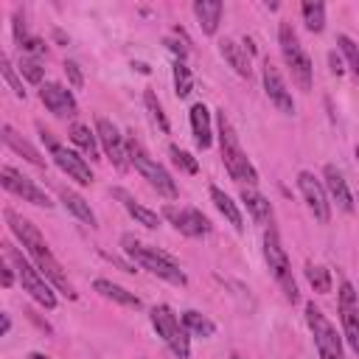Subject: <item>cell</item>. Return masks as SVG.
Wrapping results in <instances>:
<instances>
[{
	"mask_svg": "<svg viewBox=\"0 0 359 359\" xmlns=\"http://www.w3.org/2000/svg\"><path fill=\"white\" fill-rule=\"evenodd\" d=\"M6 222H8V227H11V233L22 241V247L28 250V255L34 258V264H36V269L62 292V294H67L70 300H76L79 297V292L73 289V283L67 280V275L62 272V264L53 258V252H50V247H48V241L42 238V233L36 230V224L34 222H28L25 216H20V213H14L11 208H6Z\"/></svg>",
	"mask_w": 359,
	"mask_h": 359,
	"instance_id": "6da1fadb",
	"label": "cell"
},
{
	"mask_svg": "<svg viewBox=\"0 0 359 359\" xmlns=\"http://www.w3.org/2000/svg\"><path fill=\"white\" fill-rule=\"evenodd\" d=\"M121 247H123V252L135 261V264H140L143 269H149L151 275H157V278H163V280H168V283H174V286H185L188 283V278H185V272L180 269V264L168 255V252H163V250H157V247H151V244H143L140 238H135V236H121Z\"/></svg>",
	"mask_w": 359,
	"mask_h": 359,
	"instance_id": "7a4b0ae2",
	"label": "cell"
},
{
	"mask_svg": "<svg viewBox=\"0 0 359 359\" xmlns=\"http://www.w3.org/2000/svg\"><path fill=\"white\" fill-rule=\"evenodd\" d=\"M216 121H219V149H222V163H224L227 174H230L236 182L255 185V182H258V171H255V165L250 163V157L244 154V149H241V143H238V135H236L233 123L227 121L224 109H219Z\"/></svg>",
	"mask_w": 359,
	"mask_h": 359,
	"instance_id": "3957f363",
	"label": "cell"
},
{
	"mask_svg": "<svg viewBox=\"0 0 359 359\" xmlns=\"http://www.w3.org/2000/svg\"><path fill=\"white\" fill-rule=\"evenodd\" d=\"M126 157H129V165H135V171L160 194V196H165V199H174L177 196V182H174V177L165 171V165H160L146 149H143V143L129 132V137H126Z\"/></svg>",
	"mask_w": 359,
	"mask_h": 359,
	"instance_id": "277c9868",
	"label": "cell"
},
{
	"mask_svg": "<svg viewBox=\"0 0 359 359\" xmlns=\"http://www.w3.org/2000/svg\"><path fill=\"white\" fill-rule=\"evenodd\" d=\"M264 261H266L272 278L278 280V286L283 289L286 300H289V303H297V300H300V292H297V283H294V278H292V264H289L286 250H283V244H280V236H278V230H275L272 224L264 230Z\"/></svg>",
	"mask_w": 359,
	"mask_h": 359,
	"instance_id": "5b68a950",
	"label": "cell"
},
{
	"mask_svg": "<svg viewBox=\"0 0 359 359\" xmlns=\"http://www.w3.org/2000/svg\"><path fill=\"white\" fill-rule=\"evenodd\" d=\"M278 45H280V53H283V59H286V65H289V70H292L294 84H297L303 93H309V90H311V70H314V67H311L309 53H306L303 45H300V39H297L292 22H286V20L278 25Z\"/></svg>",
	"mask_w": 359,
	"mask_h": 359,
	"instance_id": "8992f818",
	"label": "cell"
},
{
	"mask_svg": "<svg viewBox=\"0 0 359 359\" xmlns=\"http://www.w3.org/2000/svg\"><path fill=\"white\" fill-rule=\"evenodd\" d=\"M3 247H6V258H8V261L14 264V269H17V278H20L22 289H25L39 306H45V309H56V294H53V289L48 286L45 275H42L36 266H31V261L22 258V252H20L14 244H3Z\"/></svg>",
	"mask_w": 359,
	"mask_h": 359,
	"instance_id": "52a82bcc",
	"label": "cell"
},
{
	"mask_svg": "<svg viewBox=\"0 0 359 359\" xmlns=\"http://www.w3.org/2000/svg\"><path fill=\"white\" fill-rule=\"evenodd\" d=\"M157 337H163V342L171 348V353L177 359H188L191 356V337H188V328L182 325V320H177V314L171 311V306L160 303L151 309L149 314Z\"/></svg>",
	"mask_w": 359,
	"mask_h": 359,
	"instance_id": "ba28073f",
	"label": "cell"
},
{
	"mask_svg": "<svg viewBox=\"0 0 359 359\" xmlns=\"http://www.w3.org/2000/svg\"><path fill=\"white\" fill-rule=\"evenodd\" d=\"M306 323H309V331L314 337V345H317L320 359H345L342 339H339L337 328L328 323V317L314 303H306Z\"/></svg>",
	"mask_w": 359,
	"mask_h": 359,
	"instance_id": "9c48e42d",
	"label": "cell"
},
{
	"mask_svg": "<svg viewBox=\"0 0 359 359\" xmlns=\"http://www.w3.org/2000/svg\"><path fill=\"white\" fill-rule=\"evenodd\" d=\"M39 135H42V140H45V146L50 149V157H53V163L70 177V180H76L79 185H90L93 182V171H90V163L81 157V154H76L73 149H67V146H62L59 140H53V135L39 123Z\"/></svg>",
	"mask_w": 359,
	"mask_h": 359,
	"instance_id": "30bf717a",
	"label": "cell"
},
{
	"mask_svg": "<svg viewBox=\"0 0 359 359\" xmlns=\"http://www.w3.org/2000/svg\"><path fill=\"white\" fill-rule=\"evenodd\" d=\"M0 185L8 191V194H14V196H20L22 202H31V205H36V208H50L53 202L48 199V194L34 182V180H28L25 174H20L17 168H11V165H3L0 168Z\"/></svg>",
	"mask_w": 359,
	"mask_h": 359,
	"instance_id": "8fae6325",
	"label": "cell"
},
{
	"mask_svg": "<svg viewBox=\"0 0 359 359\" xmlns=\"http://www.w3.org/2000/svg\"><path fill=\"white\" fill-rule=\"evenodd\" d=\"M95 135H98V143H101L104 154L112 160V165H115L118 171H126V168H129L126 140H123V135L118 132V126H115L109 118L98 115V118H95Z\"/></svg>",
	"mask_w": 359,
	"mask_h": 359,
	"instance_id": "7c38bea8",
	"label": "cell"
},
{
	"mask_svg": "<svg viewBox=\"0 0 359 359\" xmlns=\"http://www.w3.org/2000/svg\"><path fill=\"white\" fill-rule=\"evenodd\" d=\"M339 320H342V331L348 345L353 348V353L359 356V297L351 286V280L339 283Z\"/></svg>",
	"mask_w": 359,
	"mask_h": 359,
	"instance_id": "4fadbf2b",
	"label": "cell"
},
{
	"mask_svg": "<svg viewBox=\"0 0 359 359\" xmlns=\"http://www.w3.org/2000/svg\"><path fill=\"white\" fill-rule=\"evenodd\" d=\"M297 191L303 194V202L309 205V210L314 213V219L323 222V224H328V219H331V202H328L325 185L311 171H300L297 174Z\"/></svg>",
	"mask_w": 359,
	"mask_h": 359,
	"instance_id": "5bb4252c",
	"label": "cell"
},
{
	"mask_svg": "<svg viewBox=\"0 0 359 359\" xmlns=\"http://www.w3.org/2000/svg\"><path fill=\"white\" fill-rule=\"evenodd\" d=\"M163 216L182 233V236H191V238H199V236H208L210 233V222L202 210L196 208H177V205H165L163 208Z\"/></svg>",
	"mask_w": 359,
	"mask_h": 359,
	"instance_id": "9a60e30c",
	"label": "cell"
},
{
	"mask_svg": "<svg viewBox=\"0 0 359 359\" xmlns=\"http://www.w3.org/2000/svg\"><path fill=\"white\" fill-rule=\"evenodd\" d=\"M261 76H264V90H266L269 101H272L280 112L292 115V112H294V98H292V93L286 90V81H283L280 70H278L269 59H264V65H261Z\"/></svg>",
	"mask_w": 359,
	"mask_h": 359,
	"instance_id": "2e32d148",
	"label": "cell"
},
{
	"mask_svg": "<svg viewBox=\"0 0 359 359\" xmlns=\"http://www.w3.org/2000/svg\"><path fill=\"white\" fill-rule=\"evenodd\" d=\"M39 101H42L56 118H73V115L79 112L73 93H70L67 87L56 84V81H45V84L39 87Z\"/></svg>",
	"mask_w": 359,
	"mask_h": 359,
	"instance_id": "e0dca14e",
	"label": "cell"
},
{
	"mask_svg": "<svg viewBox=\"0 0 359 359\" xmlns=\"http://www.w3.org/2000/svg\"><path fill=\"white\" fill-rule=\"evenodd\" d=\"M323 185H325V194L337 202V208L339 210H345V213H351L353 210V196H351V191H348V182H345V177L339 174V168L337 165H325L323 168Z\"/></svg>",
	"mask_w": 359,
	"mask_h": 359,
	"instance_id": "ac0fdd59",
	"label": "cell"
},
{
	"mask_svg": "<svg viewBox=\"0 0 359 359\" xmlns=\"http://www.w3.org/2000/svg\"><path fill=\"white\" fill-rule=\"evenodd\" d=\"M112 196L126 208V213H129L137 224H143V227H149V230H157V227H160V216H157L154 210H149L146 205H140L126 188H112Z\"/></svg>",
	"mask_w": 359,
	"mask_h": 359,
	"instance_id": "d6986e66",
	"label": "cell"
},
{
	"mask_svg": "<svg viewBox=\"0 0 359 359\" xmlns=\"http://www.w3.org/2000/svg\"><path fill=\"white\" fill-rule=\"evenodd\" d=\"M219 53L224 56V62H227V65H230L241 79H250V76H252L250 53H247V48H241L236 39H230V36L219 39Z\"/></svg>",
	"mask_w": 359,
	"mask_h": 359,
	"instance_id": "ffe728a7",
	"label": "cell"
},
{
	"mask_svg": "<svg viewBox=\"0 0 359 359\" xmlns=\"http://www.w3.org/2000/svg\"><path fill=\"white\" fill-rule=\"evenodd\" d=\"M222 11H224V6H222L219 0H196V3H194V14H196V20H199L202 34L213 36V34L219 31Z\"/></svg>",
	"mask_w": 359,
	"mask_h": 359,
	"instance_id": "44dd1931",
	"label": "cell"
},
{
	"mask_svg": "<svg viewBox=\"0 0 359 359\" xmlns=\"http://www.w3.org/2000/svg\"><path fill=\"white\" fill-rule=\"evenodd\" d=\"M191 129H194V140L199 149H208L213 143V129H210V112L208 107L199 101L191 107Z\"/></svg>",
	"mask_w": 359,
	"mask_h": 359,
	"instance_id": "7402d4cb",
	"label": "cell"
},
{
	"mask_svg": "<svg viewBox=\"0 0 359 359\" xmlns=\"http://www.w3.org/2000/svg\"><path fill=\"white\" fill-rule=\"evenodd\" d=\"M241 202H244V208L250 210V216L258 222V224H272V202L266 199V196H261L258 191H252V188H241Z\"/></svg>",
	"mask_w": 359,
	"mask_h": 359,
	"instance_id": "603a6c76",
	"label": "cell"
},
{
	"mask_svg": "<svg viewBox=\"0 0 359 359\" xmlns=\"http://www.w3.org/2000/svg\"><path fill=\"white\" fill-rule=\"evenodd\" d=\"M93 289H95L101 297L112 300V303H121V306H129V309H140V297H137L135 292H129V289H123V286H118V283H112V280H107V278H98V280L93 283Z\"/></svg>",
	"mask_w": 359,
	"mask_h": 359,
	"instance_id": "cb8c5ba5",
	"label": "cell"
},
{
	"mask_svg": "<svg viewBox=\"0 0 359 359\" xmlns=\"http://www.w3.org/2000/svg\"><path fill=\"white\" fill-rule=\"evenodd\" d=\"M0 132H3V143L11 149V151H17V154H22L28 163H34V165H45V157L25 140V137H20L17 132H14V126H8V123H3L0 126Z\"/></svg>",
	"mask_w": 359,
	"mask_h": 359,
	"instance_id": "d4e9b609",
	"label": "cell"
},
{
	"mask_svg": "<svg viewBox=\"0 0 359 359\" xmlns=\"http://www.w3.org/2000/svg\"><path fill=\"white\" fill-rule=\"evenodd\" d=\"M59 199H62V205L79 219V222H84V224H90V227H95V213H93V208H90V202L81 196V194H76V191H70V188H59Z\"/></svg>",
	"mask_w": 359,
	"mask_h": 359,
	"instance_id": "484cf974",
	"label": "cell"
},
{
	"mask_svg": "<svg viewBox=\"0 0 359 359\" xmlns=\"http://www.w3.org/2000/svg\"><path fill=\"white\" fill-rule=\"evenodd\" d=\"M210 199H213V205H216V210L241 233L244 230V219H241V210H238V205L219 188V185H210Z\"/></svg>",
	"mask_w": 359,
	"mask_h": 359,
	"instance_id": "4316f807",
	"label": "cell"
},
{
	"mask_svg": "<svg viewBox=\"0 0 359 359\" xmlns=\"http://www.w3.org/2000/svg\"><path fill=\"white\" fill-rule=\"evenodd\" d=\"M70 140L90 157V160H98V135L95 132H90V126H84V123H73L70 126Z\"/></svg>",
	"mask_w": 359,
	"mask_h": 359,
	"instance_id": "83f0119b",
	"label": "cell"
},
{
	"mask_svg": "<svg viewBox=\"0 0 359 359\" xmlns=\"http://www.w3.org/2000/svg\"><path fill=\"white\" fill-rule=\"evenodd\" d=\"M182 325L188 328V334H196V337H202V339H208V337H213V334H216L213 320H210V317H205L202 311H194V309L182 311Z\"/></svg>",
	"mask_w": 359,
	"mask_h": 359,
	"instance_id": "f1b7e54d",
	"label": "cell"
},
{
	"mask_svg": "<svg viewBox=\"0 0 359 359\" xmlns=\"http://www.w3.org/2000/svg\"><path fill=\"white\" fill-rule=\"evenodd\" d=\"M306 280H309V286L317 292V294H328L331 292V286H334V280H331V272L323 266V264H306Z\"/></svg>",
	"mask_w": 359,
	"mask_h": 359,
	"instance_id": "f546056e",
	"label": "cell"
},
{
	"mask_svg": "<svg viewBox=\"0 0 359 359\" xmlns=\"http://www.w3.org/2000/svg\"><path fill=\"white\" fill-rule=\"evenodd\" d=\"M143 104H146V112H149L151 123H154L163 135H168V132H171V123H168V118H165V112H163V104H160V98L154 95V90H146V93H143Z\"/></svg>",
	"mask_w": 359,
	"mask_h": 359,
	"instance_id": "4dcf8cb0",
	"label": "cell"
},
{
	"mask_svg": "<svg viewBox=\"0 0 359 359\" xmlns=\"http://www.w3.org/2000/svg\"><path fill=\"white\" fill-rule=\"evenodd\" d=\"M300 11H303V22H306L309 31L320 34V31L325 28V6H323V3H317V0H306V3L300 6Z\"/></svg>",
	"mask_w": 359,
	"mask_h": 359,
	"instance_id": "1f68e13d",
	"label": "cell"
},
{
	"mask_svg": "<svg viewBox=\"0 0 359 359\" xmlns=\"http://www.w3.org/2000/svg\"><path fill=\"white\" fill-rule=\"evenodd\" d=\"M191 90H194V73H191V67L185 62H174V93H177V98L191 95Z\"/></svg>",
	"mask_w": 359,
	"mask_h": 359,
	"instance_id": "d6a6232c",
	"label": "cell"
},
{
	"mask_svg": "<svg viewBox=\"0 0 359 359\" xmlns=\"http://www.w3.org/2000/svg\"><path fill=\"white\" fill-rule=\"evenodd\" d=\"M337 48L342 50V56H345V62H348L353 79L359 81V45H356L348 34H339V36H337Z\"/></svg>",
	"mask_w": 359,
	"mask_h": 359,
	"instance_id": "836d02e7",
	"label": "cell"
},
{
	"mask_svg": "<svg viewBox=\"0 0 359 359\" xmlns=\"http://www.w3.org/2000/svg\"><path fill=\"white\" fill-rule=\"evenodd\" d=\"M20 73H22V76H25L31 84H39V87H42L45 67H42V65H39L34 56H22V59H20Z\"/></svg>",
	"mask_w": 359,
	"mask_h": 359,
	"instance_id": "e575fe53",
	"label": "cell"
},
{
	"mask_svg": "<svg viewBox=\"0 0 359 359\" xmlns=\"http://www.w3.org/2000/svg\"><path fill=\"white\" fill-rule=\"evenodd\" d=\"M0 70H3V79H6V84H8V90L17 95V98H25V90H22V81H20V76L14 73V67H11V62H8V56H0Z\"/></svg>",
	"mask_w": 359,
	"mask_h": 359,
	"instance_id": "d590c367",
	"label": "cell"
},
{
	"mask_svg": "<svg viewBox=\"0 0 359 359\" xmlns=\"http://www.w3.org/2000/svg\"><path fill=\"white\" fill-rule=\"evenodd\" d=\"M168 151H171L174 165H180L185 174H196V171H199V163H196L185 149H180V146H174V143H171V149H168Z\"/></svg>",
	"mask_w": 359,
	"mask_h": 359,
	"instance_id": "8d00e7d4",
	"label": "cell"
},
{
	"mask_svg": "<svg viewBox=\"0 0 359 359\" xmlns=\"http://www.w3.org/2000/svg\"><path fill=\"white\" fill-rule=\"evenodd\" d=\"M188 39H185V34L180 31V28H174V34L171 36H165V48L177 56V62H185V56H188Z\"/></svg>",
	"mask_w": 359,
	"mask_h": 359,
	"instance_id": "74e56055",
	"label": "cell"
},
{
	"mask_svg": "<svg viewBox=\"0 0 359 359\" xmlns=\"http://www.w3.org/2000/svg\"><path fill=\"white\" fill-rule=\"evenodd\" d=\"M65 76H67V81H70V87L73 90H81L84 87V73H81V67L76 65V62H65Z\"/></svg>",
	"mask_w": 359,
	"mask_h": 359,
	"instance_id": "f35d334b",
	"label": "cell"
},
{
	"mask_svg": "<svg viewBox=\"0 0 359 359\" xmlns=\"http://www.w3.org/2000/svg\"><path fill=\"white\" fill-rule=\"evenodd\" d=\"M11 22H14V39L22 45L25 39H31L28 36V31H25V17L20 14V11H14V17H11Z\"/></svg>",
	"mask_w": 359,
	"mask_h": 359,
	"instance_id": "ab89813d",
	"label": "cell"
},
{
	"mask_svg": "<svg viewBox=\"0 0 359 359\" xmlns=\"http://www.w3.org/2000/svg\"><path fill=\"white\" fill-rule=\"evenodd\" d=\"M25 53H31V56H39V53H45V42L42 39H36V36H31V39H25L22 45H20Z\"/></svg>",
	"mask_w": 359,
	"mask_h": 359,
	"instance_id": "60d3db41",
	"label": "cell"
},
{
	"mask_svg": "<svg viewBox=\"0 0 359 359\" xmlns=\"http://www.w3.org/2000/svg\"><path fill=\"white\" fill-rule=\"evenodd\" d=\"M0 280H3V286H6V289L14 283V275H11V266H8V264H3V266H0Z\"/></svg>",
	"mask_w": 359,
	"mask_h": 359,
	"instance_id": "b9f144b4",
	"label": "cell"
},
{
	"mask_svg": "<svg viewBox=\"0 0 359 359\" xmlns=\"http://www.w3.org/2000/svg\"><path fill=\"white\" fill-rule=\"evenodd\" d=\"M328 62H331V70H334V73H337V76H339V73H342V70H345V67H342V59H339V56H337V53H328Z\"/></svg>",
	"mask_w": 359,
	"mask_h": 359,
	"instance_id": "7bdbcfd3",
	"label": "cell"
},
{
	"mask_svg": "<svg viewBox=\"0 0 359 359\" xmlns=\"http://www.w3.org/2000/svg\"><path fill=\"white\" fill-rule=\"evenodd\" d=\"M0 320H3V323H0V334L6 337V334L11 331V317H8V314H0Z\"/></svg>",
	"mask_w": 359,
	"mask_h": 359,
	"instance_id": "ee69618b",
	"label": "cell"
},
{
	"mask_svg": "<svg viewBox=\"0 0 359 359\" xmlns=\"http://www.w3.org/2000/svg\"><path fill=\"white\" fill-rule=\"evenodd\" d=\"M25 359H50V356H45V353H39V351H31Z\"/></svg>",
	"mask_w": 359,
	"mask_h": 359,
	"instance_id": "f6af8a7d",
	"label": "cell"
},
{
	"mask_svg": "<svg viewBox=\"0 0 359 359\" xmlns=\"http://www.w3.org/2000/svg\"><path fill=\"white\" fill-rule=\"evenodd\" d=\"M230 359H244V356H238V353H233V356H230Z\"/></svg>",
	"mask_w": 359,
	"mask_h": 359,
	"instance_id": "bcb514c9",
	"label": "cell"
},
{
	"mask_svg": "<svg viewBox=\"0 0 359 359\" xmlns=\"http://www.w3.org/2000/svg\"><path fill=\"white\" fill-rule=\"evenodd\" d=\"M356 160H359V146H356Z\"/></svg>",
	"mask_w": 359,
	"mask_h": 359,
	"instance_id": "7dc6e473",
	"label": "cell"
}]
</instances>
